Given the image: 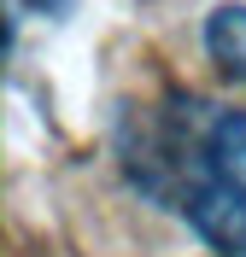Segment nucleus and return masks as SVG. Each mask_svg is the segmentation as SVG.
Wrapping results in <instances>:
<instances>
[{
  "label": "nucleus",
  "instance_id": "1",
  "mask_svg": "<svg viewBox=\"0 0 246 257\" xmlns=\"http://www.w3.org/2000/svg\"><path fill=\"white\" fill-rule=\"evenodd\" d=\"M123 170L217 257H246V111L199 94L135 105L117 128Z\"/></svg>",
  "mask_w": 246,
  "mask_h": 257
},
{
  "label": "nucleus",
  "instance_id": "2",
  "mask_svg": "<svg viewBox=\"0 0 246 257\" xmlns=\"http://www.w3.org/2000/svg\"><path fill=\"white\" fill-rule=\"evenodd\" d=\"M205 53H211L234 82H246V6H217L205 18Z\"/></svg>",
  "mask_w": 246,
  "mask_h": 257
},
{
  "label": "nucleus",
  "instance_id": "3",
  "mask_svg": "<svg viewBox=\"0 0 246 257\" xmlns=\"http://www.w3.org/2000/svg\"><path fill=\"white\" fill-rule=\"evenodd\" d=\"M18 6H30V12H41V18H65L76 0H18Z\"/></svg>",
  "mask_w": 246,
  "mask_h": 257
}]
</instances>
